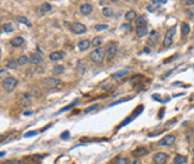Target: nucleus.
I'll return each mask as SVG.
<instances>
[{
  "label": "nucleus",
  "mask_w": 194,
  "mask_h": 164,
  "mask_svg": "<svg viewBox=\"0 0 194 164\" xmlns=\"http://www.w3.org/2000/svg\"><path fill=\"white\" fill-rule=\"evenodd\" d=\"M68 136H69V132H68V131H66V132H63V133L61 135V138H62V139H67Z\"/></svg>",
  "instance_id": "38"
},
{
  "label": "nucleus",
  "mask_w": 194,
  "mask_h": 164,
  "mask_svg": "<svg viewBox=\"0 0 194 164\" xmlns=\"http://www.w3.org/2000/svg\"><path fill=\"white\" fill-rule=\"evenodd\" d=\"M98 107H99V105H98V104H95V105H93V106H89L88 108H86V110L83 111V113H85V114H87V113H89V112H92V111H95Z\"/></svg>",
  "instance_id": "34"
},
{
  "label": "nucleus",
  "mask_w": 194,
  "mask_h": 164,
  "mask_svg": "<svg viewBox=\"0 0 194 164\" xmlns=\"http://www.w3.org/2000/svg\"><path fill=\"white\" fill-rule=\"evenodd\" d=\"M135 23H136V26L137 27H139V26H147V19H145L144 16H141V17L136 18Z\"/></svg>",
  "instance_id": "23"
},
{
  "label": "nucleus",
  "mask_w": 194,
  "mask_h": 164,
  "mask_svg": "<svg viewBox=\"0 0 194 164\" xmlns=\"http://www.w3.org/2000/svg\"><path fill=\"white\" fill-rule=\"evenodd\" d=\"M158 41V34H157V31L152 30L151 32H149V38H148V45L149 47H155L156 43Z\"/></svg>",
  "instance_id": "10"
},
{
  "label": "nucleus",
  "mask_w": 194,
  "mask_h": 164,
  "mask_svg": "<svg viewBox=\"0 0 194 164\" xmlns=\"http://www.w3.org/2000/svg\"><path fill=\"white\" fill-rule=\"evenodd\" d=\"M175 30H176V26H173L166 32V36H165V39H163V47L165 48H168V47L172 45L174 35H175Z\"/></svg>",
  "instance_id": "5"
},
{
  "label": "nucleus",
  "mask_w": 194,
  "mask_h": 164,
  "mask_svg": "<svg viewBox=\"0 0 194 164\" xmlns=\"http://www.w3.org/2000/svg\"><path fill=\"white\" fill-rule=\"evenodd\" d=\"M37 135V131H29L24 135V137H31V136H36Z\"/></svg>",
  "instance_id": "35"
},
{
  "label": "nucleus",
  "mask_w": 194,
  "mask_h": 164,
  "mask_svg": "<svg viewBox=\"0 0 194 164\" xmlns=\"http://www.w3.org/2000/svg\"><path fill=\"white\" fill-rule=\"evenodd\" d=\"M76 70L81 74V75H83L85 73H86V67H85V65L82 64V62L81 61H79L78 62V65H76Z\"/></svg>",
  "instance_id": "27"
},
{
  "label": "nucleus",
  "mask_w": 194,
  "mask_h": 164,
  "mask_svg": "<svg viewBox=\"0 0 194 164\" xmlns=\"http://www.w3.org/2000/svg\"><path fill=\"white\" fill-rule=\"evenodd\" d=\"M129 73H130V68H125V69H123V70H119V72L113 73V74L111 75V77H112L113 80H119V79L126 76Z\"/></svg>",
  "instance_id": "13"
},
{
  "label": "nucleus",
  "mask_w": 194,
  "mask_h": 164,
  "mask_svg": "<svg viewBox=\"0 0 194 164\" xmlns=\"http://www.w3.org/2000/svg\"><path fill=\"white\" fill-rule=\"evenodd\" d=\"M24 38L23 37H20V36H16V37H13L12 39H11V45L12 47H14V48H19V47H22L23 44H24Z\"/></svg>",
  "instance_id": "15"
},
{
  "label": "nucleus",
  "mask_w": 194,
  "mask_h": 164,
  "mask_svg": "<svg viewBox=\"0 0 194 164\" xmlns=\"http://www.w3.org/2000/svg\"><path fill=\"white\" fill-rule=\"evenodd\" d=\"M42 61H43V58H42V56L40 55V54H31L30 55V57H29V63H31V64H35V65H38V64H41L42 63Z\"/></svg>",
  "instance_id": "12"
},
{
  "label": "nucleus",
  "mask_w": 194,
  "mask_h": 164,
  "mask_svg": "<svg viewBox=\"0 0 194 164\" xmlns=\"http://www.w3.org/2000/svg\"><path fill=\"white\" fill-rule=\"evenodd\" d=\"M168 159V155L166 152H156L152 157V160L155 164H165Z\"/></svg>",
  "instance_id": "7"
},
{
  "label": "nucleus",
  "mask_w": 194,
  "mask_h": 164,
  "mask_svg": "<svg viewBox=\"0 0 194 164\" xmlns=\"http://www.w3.org/2000/svg\"><path fill=\"white\" fill-rule=\"evenodd\" d=\"M78 101H79V100L76 99V100H75L74 102H72L70 105H68V106H66V107H64V108H62V110H60V111H58V113H62V112H66V111H68V110H70L72 107H74V106H75V105L78 104Z\"/></svg>",
  "instance_id": "33"
},
{
  "label": "nucleus",
  "mask_w": 194,
  "mask_h": 164,
  "mask_svg": "<svg viewBox=\"0 0 194 164\" xmlns=\"http://www.w3.org/2000/svg\"><path fill=\"white\" fill-rule=\"evenodd\" d=\"M41 10H42V12H43V13H47V12L51 11V5H50L49 3H44V4H42Z\"/></svg>",
  "instance_id": "30"
},
{
  "label": "nucleus",
  "mask_w": 194,
  "mask_h": 164,
  "mask_svg": "<svg viewBox=\"0 0 194 164\" xmlns=\"http://www.w3.org/2000/svg\"><path fill=\"white\" fill-rule=\"evenodd\" d=\"M148 26H139V27H136V35L137 37H144L148 35Z\"/></svg>",
  "instance_id": "17"
},
{
  "label": "nucleus",
  "mask_w": 194,
  "mask_h": 164,
  "mask_svg": "<svg viewBox=\"0 0 194 164\" xmlns=\"http://www.w3.org/2000/svg\"><path fill=\"white\" fill-rule=\"evenodd\" d=\"M1 85H3V88H4L7 93H11V92L17 87L18 80H17L16 77H13V76H7V77H5V79L3 80Z\"/></svg>",
  "instance_id": "1"
},
{
  "label": "nucleus",
  "mask_w": 194,
  "mask_h": 164,
  "mask_svg": "<svg viewBox=\"0 0 194 164\" xmlns=\"http://www.w3.org/2000/svg\"><path fill=\"white\" fill-rule=\"evenodd\" d=\"M186 162H187V158L183 155H176L174 157V160H173L174 164H185Z\"/></svg>",
  "instance_id": "21"
},
{
  "label": "nucleus",
  "mask_w": 194,
  "mask_h": 164,
  "mask_svg": "<svg viewBox=\"0 0 194 164\" xmlns=\"http://www.w3.org/2000/svg\"><path fill=\"white\" fill-rule=\"evenodd\" d=\"M31 114V112H24V115H30Z\"/></svg>",
  "instance_id": "45"
},
{
  "label": "nucleus",
  "mask_w": 194,
  "mask_h": 164,
  "mask_svg": "<svg viewBox=\"0 0 194 164\" xmlns=\"http://www.w3.org/2000/svg\"><path fill=\"white\" fill-rule=\"evenodd\" d=\"M136 18H137V13H136V11H134V10H130V11H127V12L125 13V19H126L127 21L136 20Z\"/></svg>",
  "instance_id": "19"
},
{
  "label": "nucleus",
  "mask_w": 194,
  "mask_h": 164,
  "mask_svg": "<svg viewBox=\"0 0 194 164\" xmlns=\"http://www.w3.org/2000/svg\"><path fill=\"white\" fill-rule=\"evenodd\" d=\"M89 57H91V59H92L93 63H95V64H100V63L104 61V57H105V50H104V49H100V48L95 49V50H93V51L91 52Z\"/></svg>",
  "instance_id": "2"
},
{
  "label": "nucleus",
  "mask_w": 194,
  "mask_h": 164,
  "mask_svg": "<svg viewBox=\"0 0 194 164\" xmlns=\"http://www.w3.org/2000/svg\"><path fill=\"white\" fill-rule=\"evenodd\" d=\"M112 164H130L129 162V158H125V157H117Z\"/></svg>",
  "instance_id": "25"
},
{
  "label": "nucleus",
  "mask_w": 194,
  "mask_h": 164,
  "mask_svg": "<svg viewBox=\"0 0 194 164\" xmlns=\"http://www.w3.org/2000/svg\"><path fill=\"white\" fill-rule=\"evenodd\" d=\"M17 20H18L19 23H22V24H25V25H27V26H31V24H30V21L27 20V18H25V17H23V16H18V17H17Z\"/></svg>",
  "instance_id": "31"
},
{
  "label": "nucleus",
  "mask_w": 194,
  "mask_h": 164,
  "mask_svg": "<svg viewBox=\"0 0 194 164\" xmlns=\"http://www.w3.org/2000/svg\"><path fill=\"white\" fill-rule=\"evenodd\" d=\"M130 29H131L130 24H124V25L120 26V30H130Z\"/></svg>",
  "instance_id": "37"
},
{
  "label": "nucleus",
  "mask_w": 194,
  "mask_h": 164,
  "mask_svg": "<svg viewBox=\"0 0 194 164\" xmlns=\"http://www.w3.org/2000/svg\"><path fill=\"white\" fill-rule=\"evenodd\" d=\"M166 3H167V1H152L151 4H152V5H157V4H166Z\"/></svg>",
  "instance_id": "40"
},
{
  "label": "nucleus",
  "mask_w": 194,
  "mask_h": 164,
  "mask_svg": "<svg viewBox=\"0 0 194 164\" xmlns=\"http://www.w3.org/2000/svg\"><path fill=\"white\" fill-rule=\"evenodd\" d=\"M105 56H106V58L107 59H112V58H114V56H116V54H117V45H116V43L114 42H111V43H108L106 47H105Z\"/></svg>",
  "instance_id": "6"
},
{
  "label": "nucleus",
  "mask_w": 194,
  "mask_h": 164,
  "mask_svg": "<svg viewBox=\"0 0 194 164\" xmlns=\"http://www.w3.org/2000/svg\"><path fill=\"white\" fill-rule=\"evenodd\" d=\"M6 67H7L9 69H16V68L18 67V63H17V61H14V59H9V61H7V64H6Z\"/></svg>",
  "instance_id": "28"
},
{
  "label": "nucleus",
  "mask_w": 194,
  "mask_h": 164,
  "mask_svg": "<svg viewBox=\"0 0 194 164\" xmlns=\"http://www.w3.org/2000/svg\"><path fill=\"white\" fill-rule=\"evenodd\" d=\"M0 55H1V49H0Z\"/></svg>",
  "instance_id": "46"
},
{
  "label": "nucleus",
  "mask_w": 194,
  "mask_h": 164,
  "mask_svg": "<svg viewBox=\"0 0 194 164\" xmlns=\"http://www.w3.org/2000/svg\"><path fill=\"white\" fill-rule=\"evenodd\" d=\"M18 102L23 107H29L32 104V96L30 93H22L18 96Z\"/></svg>",
  "instance_id": "3"
},
{
  "label": "nucleus",
  "mask_w": 194,
  "mask_h": 164,
  "mask_svg": "<svg viewBox=\"0 0 194 164\" xmlns=\"http://www.w3.org/2000/svg\"><path fill=\"white\" fill-rule=\"evenodd\" d=\"M64 57V52L63 51H52L50 55H49V58L51 61H60Z\"/></svg>",
  "instance_id": "16"
},
{
  "label": "nucleus",
  "mask_w": 194,
  "mask_h": 164,
  "mask_svg": "<svg viewBox=\"0 0 194 164\" xmlns=\"http://www.w3.org/2000/svg\"><path fill=\"white\" fill-rule=\"evenodd\" d=\"M61 85V80L56 77H48L43 81V87L45 89H55Z\"/></svg>",
  "instance_id": "4"
},
{
  "label": "nucleus",
  "mask_w": 194,
  "mask_h": 164,
  "mask_svg": "<svg viewBox=\"0 0 194 164\" xmlns=\"http://www.w3.org/2000/svg\"><path fill=\"white\" fill-rule=\"evenodd\" d=\"M63 72H64L63 65H55V67L52 68V74L54 75H61V74H63Z\"/></svg>",
  "instance_id": "26"
},
{
  "label": "nucleus",
  "mask_w": 194,
  "mask_h": 164,
  "mask_svg": "<svg viewBox=\"0 0 194 164\" xmlns=\"http://www.w3.org/2000/svg\"><path fill=\"white\" fill-rule=\"evenodd\" d=\"M70 30L74 32V34H76V35H81V34H85V32L87 31V27L83 24L76 21V23H73L70 25Z\"/></svg>",
  "instance_id": "9"
},
{
  "label": "nucleus",
  "mask_w": 194,
  "mask_h": 164,
  "mask_svg": "<svg viewBox=\"0 0 194 164\" xmlns=\"http://www.w3.org/2000/svg\"><path fill=\"white\" fill-rule=\"evenodd\" d=\"M78 47H79V49H80L81 51H85V50H87V49L91 47V42H89L88 39H81V41L79 42Z\"/></svg>",
  "instance_id": "18"
},
{
  "label": "nucleus",
  "mask_w": 194,
  "mask_h": 164,
  "mask_svg": "<svg viewBox=\"0 0 194 164\" xmlns=\"http://www.w3.org/2000/svg\"><path fill=\"white\" fill-rule=\"evenodd\" d=\"M144 51H145V52H149V51H150V49H148V48L145 47V48H144Z\"/></svg>",
  "instance_id": "44"
},
{
  "label": "nucleus",
  "mask_w": 194,
  "mask_h": 164,
  "mask_svg": "<svg viewBox=\"0 0 194 164\" xmlns=\"http://www.w3.org/2000/svg\"><path fill=\"white\" fill-rule=\"evenodd\" d=\"M3 30H4L5 32H12V31H13V25H12L11 23H5V24L3 25Z\"/></svg>",
  "instance_id": "32"
},
{
  "label": "nucleus",
  "mask_w": 194,
  "mask_h": 164,
  "mask_svg": "<svg viewBox=\"0 0 194 164\" xmlns=\"http://www.w3.org/2000/svg\"><path fill=\"white\" fill-rule=\"evenodd\" d=\"M101 13H103V16H104L105 18H111L112 14H113V13H112V10H111L110 7H104Z\"/></svg>",
  "instance_id": "29"
},
{
  "label": "nucleus",
  "mask_w": 194,
  "mask_h": 164,
  "mask_svg": "<svg viewBox=\"0 0 194 164\" xmlns=\"http://www.w3.org/2000/svg\"><path fill=\"white\" fill-rule=\"evenodd\" d=\"M92 11H93V7H92V5H91V4H88V3L82 4V5L80 6V12H81L82 14H85V16L91 14V13H92Z\"/></svg>",
  "instance_id": "14"
},
{
  "label": "nucleus",
  "mask_w": 194,
  "mask_h": 164,
  "mask_svg": "<svg viewBox=\"0 0 194 164\" xmlns=\"http://www.w3.org/2000/svg\"><path fill=\"white\" fill-rule=\"evenodd\" d=\"M148 153H149V149L145 146H138L132 151V156H135V157H143Z\"/></svg>",
  "instance_id": "11"
},
{
  "label": "nucleus",
  "mask_w": 194,
  "mask_h": 164,
  "mask_svg": "<svg viewBox=\"0 0 194 164\" xmlns=\"http://www.w3.org/2000/svg\"><path fill=\"white\" fill-rule=\"evenodd\" d=\"M101 44H103V38H101L100 36H96V37H94V38L92 39V45L95 47L96 49H98Z\"/></svg>",
  "instance_id": "24"
},
{
  "label": "nucleus",
  "mask_w": 194,
  "mask_h": 164,
  "mask_svg": "<svg viewBox=\"0 0 194 164\" xmlns=\"http://www.w3.org/2000/svg\"><path fill=\"white\" fill-rule=\"evenodd\" d=\"M189 32H190V27L187 23H182L181 24V35L182 37H187L189 35Z\"/></svg>",
  "instance_id": "20"
},
{
  "label": "nucleus",
  "mask_w": 194,
  "mask_h": 164,
  "mask_svg": "<svg viewBox=\"0 0 194 164\" xmlns=\"http://www.w3.org/2000/svg\"><path fill=\"white\" fill-rule=\"evenodd\" d=\"M11 163L12 164H23V162H20V160H11Z\"/></svg>",
  "instance_id": "41"
},
{
  "label": "nucleus",
  "mask_w": 194,
  "mask_h": 164,
  "mask_svg": "<svg viewBox=\"0 0 194 164\" xmlns=\"http://www.w3.org/2000/svg\"><path fill=\"white\" fill-rule=\"evenodd\" d=\"M131 164H142V163L139 162V159H135V160L131 162Z\"/></svg>",
  "instance_id": "42"
},
{
  "label": "nucleus",
  "mask_w": 194,
  "mask_h": 164,
  "mask_svg": "<svg viewBox=\"0 0 194 164\" xmlns=\"http://www.w3.org/2000/svg\"><path fill=\"white\" fill-rule=\"evenodd\" d=\"M5 155H6L5 151H1V152H0V157H3V156H5Z\"/></svg>",
  "instance_id": "43"
},
{
  "label": "nucleus",
  "mask_w": 194,
  "mask_h": 164,
  "mask_svg": "<svg viewBox=\"0 0 194 164\" xmlns=\"http://www.w3.org/2000/svg\"><path fill=\"white\" fill-rule=\"evenodd\" d=\"M106 29H107V25H96L95 26L96 31H101V30H106Z\"/></svg>",
  "instance_id": "36"
},
{
  "label": "nucleus",
  "mask_w": 194,
  "mask_h": 164,
  "mask_svg": "<svg viewBox=\"0 0 194 164\" xmlns=\"http://www.w3.org/2000/svg\"><path fill=\"white\" fill-rule=\"evenodd\" d=\"M175 136L174 135H168L166 137H163L162 139H161L158 142V145L160 146H172L174 143H175Z\"/></svg>",
  "instance_id": "8"
},
{
  "label": "nucleus",
  "mask_w": 194,
  "mask_h": 164,
  "mask_svg": "<svg viewBox=\"0 0 194 164\" xmlns=\"http://www.w3.org/2000/svg\"><path fill=\"white\" fill-rule=\"evenodd\" d=\"M17 63H18V65H20V67H24V65H26L29 63V57L25 56V55H22V56L18 57Z\"/></svg>",
  "instance_id": "22"
},
{
  "label": "nucleus",
  "mask_w": 194,
  "mask_h": 164,
  "mask_svg": "<svg viewBox=\"0 0 194 164\" xmlns=\"http://www.w3.org/2000/svg\"><path fill=\"white\" fill-rule=\"evenodd\" d=\"M186 5H187V6H193V5H194V0H187V1H186Z\"/></svg>",
  "instance_id": "39"
}]
</instances>
